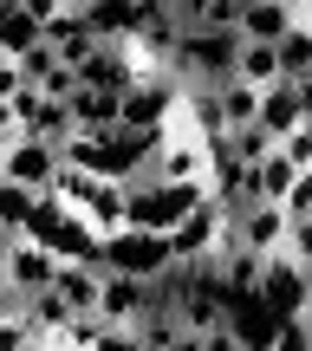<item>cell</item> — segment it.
Wrapping results in <instances>:
<instances>
[{"label":"cell","instance_id":"obj_20","mask_svg":"<svg viewBox=\"0 0 312 351\" xmlns=\"http://www.w3.org/2000/svg\"><path fill=\"white\" fill-rule=\"evenodd\" d=\"M287 215H312V169H300V182L287 195Z\"/></svg>","mask_w":312,"mask_h":351},{"label":"cell","instance_id":"obj_4","mask_svg":"<svg viewBox=\"0 0 312 351\" xmlns=\"http://www.w3.org/2000/svg\"><path fill=\"white\" fill-rule=\"evenodd\" d=\"M0 261H7V280L0 287H20V293H46L52 280H59V267H65V254L52 247V241H39V234H26V228H0Z\"/></svg>","mask_w":312,"mask_h":351},{"label":"cell","instance_id":"obj_7","mask_svg":"<svg viewBox=\"0 0 312 351\" xmlns=\"http://www.w3.org/2000/svg\"><path fill=\"white\" fill-rule=\"evenodd\" d=\"M235 234L248 241L254 254H280L293 241V215H287V202H254V208H241L235 215Z\"/></svg>","mask_w":312,"mask_h":351},{"label":"cell","instance_id":"obj_24","mask_svg":"<svg viewBox=\"0 0 312 351\" xmlns=\"http://www.w3.org/2000/svg\"><path fill=\"white\" fill-rule=\"evenodd\" d=\"M300 319H306V326H312V293H306V306H300Z\"/></svg>","mask_w":312,"mask_h":351},{"label":"cell","instance_id":"obj_23","mask_svg":"<svg viewBox=\"0 0 312 351\" xmlns=\"http://www.w3.org/2000/svg\"><path fill=\"white\" fill-rule=\"evenodd\" d=\"M300 26H306V33H312V0H300Z\"/></svg>","mask_w":312,"mask_h":351},{"label":"cell","instance_id":"obj_9","mask_svg":"<svg viewBox=\"0 0 312 351\" xmlns=\"http://www.w3.org/2000/svg\"><path fill=\"white\" fill-rule=\"evenodd\" d=\"M261 124L274 130V137H293L300 124H312V117H306V91H300V78H280V85H267V98H261Z\"/></svg>","mask_w":312,"mask_h":351},{"label":"cell","instance_id":"obj_11","mask_svg":"<svg viewBox=\"0 0 312 351\" xmlns=\"http://www.w3.org/2000/svg\"><path fill=\"white\" fill-rule=\"evenodd\" d=\"M72 111H78V130H117V124H124V91L85 85V91L72 98Z\"/></svg>","mask_w":312,"mask_h":351},{"label":"cell","instance_id":"obj_8","mask_svg":"<svg viewBox=\"0 0 312 351\" xmlns=\"http://www.w3.org/2000/svg\"><path fill=\"white\" fill-rule=\"evenodd\" d=\"M156 306V280H137V274H104V300H98V313L111 319V326H137L143 313Z\"/></svg>","mask_w":312,"mask_h":351},{"label":"cell","instance_id":"obj_15","mask_svg":"<svg viewBox=\"0 0 312 351\" xmlns=\"http://www.w3.org/2000/svg\"><path fill=\"white\" fill-rule=\"evenodd\" d=\"M293 182H300V163H293L287 150H274L267 163H254V189H261V202H287Z\"/></svg>","mask_w":312,"mask_h":351},{"label":"cell","instance_id":"obj_14","mask_svg":"<svg viewBox=\"0 0 312 351\" xmlns=\"http://www.w3.org/2000/svg\"><path fill=\"white\" fill-rule=\"evenodd\" d=\"M241 78H248V85H280V78H287L280 39H248V46H241Z\"/></svg>","mask_w":312,"mask_h":351},{"label":"cell","instance_id":"obj_18","mask_svg":"<svg viewBox=\"0 0 312 351\" xmlns=\"http://www.w3.org/2000/svg\"><path fill=\"white\" fill-rule=\"evenodd\" d=\"M280 150H287V156H293L300 169H312V124H300L293 137H280Z\"/></svg>","mask_w":312,"mask_h":351},{"label":"cell","instance_id":"obj_21","mask_svg":"<svg viewBox=\"0 0 312 351\" xmlns=\"http://www.w3.org/2000/svg\"><path fill=\"white\" fill-rule=\"evenodd\" d=\"M300 261H312V215H293V241H287Z\"/></svg>","mask_w":312,"mask_h":351},{"label":"cell","instance_id":"obj_2","mask_svg":"<svg viewBox=\"0 0 312 351\" xmlns=\"http://www.w3.org/2000/svg\"><path fill=\"white\" fill-rule=\"evenodd\" d=\"M59 169H65V143L26 137V130H0V182L46 195V189H59Z\"/></svg>","mask_w":312,"mask_h":351},{"label":"cell","instance_id":"obj_16","mask_svg":"<svg viewBox=\"0 0 312 351\" xmlns=\"http://www.w3.org/2000/svg\"><path fill=\"white\" fill-rule=\"evenodd\" d=\"M91 351H150V345H143L137 326H111V319H104V332H98V345H91Z\"/></svg>","mask_w":312,"mask_h":351},{"label":"cell","instance_id":"obj_22","mask_svg":"<svg viewBox=\"0 0 312 351\" xmlns=\"http://www.w3.org/2000/svg\"><path fill=\"white\" fill-rule=\"evenodd\" d=\"M169 351H208V339H202V332H182V339H176Z\"/></svg>","mask_w":312,"mask_h":351},{"label":"cell","instance_id":"obj_17","mask_svg":"<svg viewBox=\"0 0 312 351\" xmlns=\"http://www.w3.org/2000/svg\"><path fill=\"white\" fill-rule=\"evenodd\" d=\"M202 339H208V351H248V339L235 332V319H221V326H208Z\"/></svg>","mask_w":312,"mask_h":351},{"label":"cell","instance_id":"obj_12","mask_svg":"<svg viewBox=\"0 0 312 351\" xmlns=\"http://www.w3.org/2000/svg\"><path fill=\"white\" fill-rule=\"evenodd\" d=\"M221 117H228V130H248V124H261V98H267V85H248V78H221Z\"/></svg>","mask_w":312,"mask_h":351},{"label":"cell","instance_id":"obj_13","mask_svg":"<svg viewBox=\"0 0 312 351\" xmlns=\"http://www.w3.org/2000/svg\"><path fill=\"white\" fill-rule=\"evenodd\" d=\"M39 39H46V13L33 7V0H7V59H20V52H33Z\"/></svg>","mask_w":312,"mask_h":351},{"label":"cell","instance_id":"obj_10","mask_svg":"<svg viewBox=\"0 0 312 351\" xmlns=\"http://www.w3.org/2000/svg\"><path fill=\"white\" fill-rule=\"evenodd\" d=\"M241 33L248 39H293L300 33V0H254L241 13Z\"/></svg>","mask_w":312,"mask_h":351},{"label":"cell","instance_id":"obj_3","mask_svg":"<svg viewBox=\"0 0 312 351\" xmlns=\"http://www.w3.org/2000/svg\"><path fill=\"white\" fill-rule=\"evenodd\" d=\"M215 189L208 182H163V176H150V182L130 189V228H156V234H176V228L189 221V215L208 202Z\"/></svg>","mask_w":312,"mask_h":351},{"label":"cell","instance_id":"obj_5","mask_svg":"<svg viewBox=\"0 0 312 351\" xmlns=\"http://www.w3.org/2000/svg\"><path fill=\"white\" fill-rule=\"evenodd\" d=\"M104 254L117 274H137V280H163L176 267V241L156 228H117V234H104Z\"/></svg>","mask_w":312,"mask_h":351},{"label":"cell","instance_id":"obj_1","mask_svg":"<svg viewBox=\"0 0 312 351\" xmlns=\"http://www.w3.org/2000/svg\"><path fill=\"white\" fill-rule=\"evenodd\" d=\"M241 46H248L241 26H189L182 52H176V72L189 85H221V78L241 72Z\"/></svg>","mask_w":312,"mask_h":351},{"label":"cell","instance_id":"obj_6","mask_svg":"<svg viewBox=\"0 0 312 351\" xmlns=\"http://www.w3.org/2000/svg\"><path fill=\"white\" fill-rule=\"evenodd\" d=\"M306 293H312V261H300L293 247L267 254V274H261V300H274V306H280L287 319H300Z\"/></svg>","mask_w":312,"mask_h":351},{"label":"cell","instance_id":"obj_19","mask_svg":"<svg viewBox=\"0 0 312 351\" xmlns=\"http://www.w3.org/2000/svg\"><path fill=\"white\" fill-rule=\"evenodd\" d=\"M274 351H312V326L306 319H287V326H280V345Z\"/></svg>","mask_w":312,"mask_h":351}]
</instances>
